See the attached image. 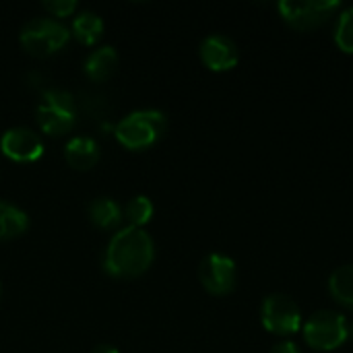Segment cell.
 <instances>
[{
    "label": "cell",
    "instance_id": "cell-1",
    "mask_svg": "<svg viewBox=\"0 0 353 353\" xmlns=\"http://www.w3.org/2000/svg\"><path fill=\"white\" fill-rule=\"evenodd\" d=\"M155 256L153 238L143 228H122L116 232L103 254V269L118 279L143 275Z\"/></svg>",
    "mask_w": 353,
    "mask_h": 353
},
{
    "label": "cell",
    "instance_id": "cell-2",
    "mask_svg": "<svg viewBox=\"0 0 353 353\" xmlns=\"http://www.w3.org/2000/svg\"><path fill=\"white\" fill-rule=\"evenodd\" d=\"M168 128L165 114L159 110H137L116 124V139L128 149H147L155 145Z\"/></svg>",
    "mask_w": 353,
    "mask_h": 353
},
{
    "label": "cell",
    "instance_id": "cell-3",
    "mask_svg": "<svg viewBox=\"0 0 353 353\" xmlns=\"http://www.w3.org/2000/svg\"><path fill=\"white\" fill-rule=\"evenodd\" d=\"M302 333L310 350L335 352L350 339V323L335 310H319L304 323Z\"/></svg>",
    "mask_w": 353,
    "mask_h": 353
},
{
    "label": "cell",
    "instance_id": "cell-4",
    "mask_svg": "<svg viewBox=\"0 0 353 353\" xmlns=\"http://www.w3.org/2000/svg\"><path fill=\"white\" fill-rule=\"evenodd\" d=\"M281 19L298 31H312L325 25L341 8L339 0H281L277 4Z\"/></svg>",
    "mask_w": 353,
    "mask_h": 353
},
{
    "label": "cell",
    "instance_id": "cell-5",
    "mask_svg": "<svg viewBox=\"0 0 353 353\" xmlns=\"http://www.w3.org/2000/svg\"><path fill=\"white\" fill-rule=\"evenodd\" d=\"M37 124L48 134H64L74 126V99L64 89H48L37 105Z\"/></svg>",
    "mask_w": 353,
    "mask_h": 353
},
{
    "label": "cell",
    "instance_id": "cell-6",
    "mask_svg": "<svg viewBox=\"0 0 353 353\" xmlns=\"http://www.w3.org/2000/svg\"><path fill=\"white\" fill-rule=\"evenodd\" d=\"M261 323L265 331L279 335V337L296 335L304 327L300 306L285 294H271L263 300Z\"/></svg>",
    "mask_w": 353,
    "mask_h": 353
},
{
    "label": "cell",
    "instance_id": "cell-7",
    "mask_svg": "<svg viewBox=\"0 0 353 353\" xmlns=\"http://www.w3.org/2000/svg\"><path fill=\"white\" fill-rule=\"evenodd\" d=\"M68 41V29L50 17H37L21 29V46L33 56H50Z\"/></svg>",
    "mask_w": 353,
    "mask_h": 353
},
{
    "label": "cell",
    "instance_id": "cell-8",
    "mask_svg": "<svg viewBox=\"0 0 353 353\" xmlns=\"http://www.w3.org/2000/svg\"><path fill=\"white\" fill-rule=\"evenodd\" d=\"M199 279L209 294L228 296L230 292H234L238 281V269L234 259L219 252L205 256L199 265Z\"/></svg>",
    "mask_w": 353,
    "mask_h": 353
},
{
    "label": "cell",
    "instance_id": "cell-9",
    "mask_svg": "<svg viewBox=\"0 0 353 353\" xmlns=\"http://www.w3.org/2000/svg\"><path fill=\"white\" fill-rule=\"evenodd\" d=\"M2 153L12 161H37L43 153V143L37 132H33L27 126H14L8 128L0 139Z\"/></svg>",
    "mask_w": 353,
    "mask_h": 353
},
{
    "label": "cell",
    "instance_id": "cell-10",
    "mask_svg": "<svg viewBox=\"0 0 353 353\" xmlns=\"http://www.w3.org/2000/svg\"><path fill=\"white\" fill-rule=\"evenodd\" d=\"M199 56H201L203 64L209 70L225 72V70H232L238 64L240 50L234 43V39H230L228 35L215 33V35H209V37H205L201 41Z\"/></svg>",
    "mask_w": 353,
    "mask_h": 353
},
{
    "label": "cell",
    "instance_id": "cell-11",
    "mask_svg": "<svg viewBox=\"0 0 353 353\" xmlns=\"http://www.w3.org/2000/svg\"><path fill=\"white\" fill-rule=\"evenodd\" d=\"M64 157L74 170H89L99 159V147L91 137H72L64 147Z\"/></svg>",
    "mask_w": 353,
    "mask_h": 353
},
{
    "label": "cell",
    "instance_id": "cell-12",
    "mask_svg": "<svg viewBox=\"0 0 353 353\" xmlns=\"http://www.w3.org/2000/svg\"><path fill=\"white\" fill-rule=\"evenodd\" d=\"M118 64V52L112 46H103L93 50L87 58H85V74L93 81H105Z\"/></svg>",
    "mask_w": 353,
    "mask_h": 353
},
{
    "label": "cell",
    "instance_id": "cell-13",
    "mask_svg": "<svg viewBox=\"0 0 353 353\" xmlns=\"http://www.w3.org/2000/svg\"><path fill=\"white\" fill-rule=\"evenodd\" d=\"M329 294L339 306L353 312V265H343L331 273Z\"/></svg>",
    "mask_w": 353,
    "mask_h": 353
},
{
    "label": "cell",
    "instance_id": "cell-14",
    "mask_svg": "<svg viewBox=\"0 0 353 353\" xmlns=\"http://www.w3.org/2000/svg\"><path fill=\"white\" fill-rule=\"evenodd\" d=\"M29 228V217L17 205L0 201V240L21 236Z\"/></svg>",
    "mask_w": 353,
    "mask_h": 353
},
{
    "label": "cell",
    "instance_id": "cell-15",
    "mask_svg": "<svg viewBox=\"0 0 353 353\" xmlns=\"http://www.w3.org/2000/svg\"><path fill=\"white\" fill-rule=\"evenodd\" d=\"M89 217L91 221L101 228V230H112L120 223L122 219V209L116 201L108 199V196H99L93 199L89 205Z\"/></svg>",
    "mask_w": 353,
    "mask_h": 353
},
{
    "label": "cell",
    "instance_id": "cell-16",
    "mask_svg": "<svg viewBox=\"0 0 353 353\" xmlns=\"http://www.w3.org/2000/svg\"><path fill=\"white\" fill-rule=\"evenodd\" d=\"M72 33L79 41H83L85 46L95 43L101 33H103V21L97 12L93 10H81L74 21H72Z\"/></svg>",
    "mask_w": 353,
    "mask_h": 353
},
{
    "label": "cell",
    "instance_id": "cell-17",
    "mask_svg": "<svg viewBox=\"0 0 353 353\" xmlns=\"http://www.w3.org/2000/svg\"><path fill=\"white\" fill-rule=\"evenodd\" d=\"M122 215L126 217V221H128L132 228H143V225L153 217V203H151L147 196L139 194V196H134V199H130V201L126 203Z\"/></svg>",
    "mask_w": 353,
    "mask_h": 353
},
{
    "label": "cell",
    "instance_id": "cell-18",
    "mask_svg": "<svg viewBox=\"0 0 353 353\" xmlns=\"http://www.w3.org/2000/svg\"><path fill=\"white\" fill-rule=\"evenodd\" d=\"M333 39L337 48L345 54H353V6L339 12L337 23H335V33Z\"/></svg>",
    "mask_w": 353,
    "mask_h": 353
},
{
    "label": "cell",
    "instance_id": "cell-19",
    "mask_svg": "<svg viewBox=\"0 0 353 353\" xmlns=\"http://www.w3.org/2000/svg\"><path fill=\"white\" fill-rule=\"evenodd\" d=\"M43 8L50 10L54 17H70L77 10L74 0H48L43 2Z\"/></svg>",
    "mask_w": 353,
    "mask_h": 353
},
{
    "label": "cell",
    "instance_id": "cell-20",
    "mask_svg": "<svg viewBox=\"0 0 353 353\" xmlns=\"http://www.w3.org/2000/svg\"><path fill=\"white\" fill-rule=\"evenodd\" d=\"M269 353H302L300 352V347L294 343V341H281V343H277L273 350Z\"/></svg>",
    "mask_w": 353,
    "mask_h": 353
},
{
    "label": "cell",
    "instance_id": "cell-21",
    "mask_svg": "<svg viewBox=\"0 0 353 353\" xmlns=\"http://www.w3.org/2000/svg\"><path fill=\"white\" fill-rule=\"evenodd\" d=\"M91 353H120L116 347H112V345H97L95 350Z\"/></svg>",
    "mask_w": 353,
    "mask_h": 353
},
{
    "label": "cell",
    "instance_id": "cell-22",
    "mask_svg": "<svg viewBox=\"0 0 353 353\" xmlns=\"http://www.w3.org/2000/svg\"><path fill=\"white\" fill-rule=\"evenodd\" d=\"M350 337H352V339H353V323H352V325H350Z\"/></svg>",
    "mask_w": 353,
    "mask_h": 353
}]
</instances>
